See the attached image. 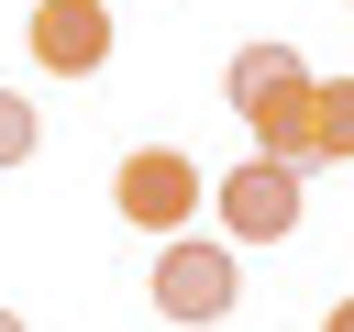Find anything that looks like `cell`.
I'll return each instance as SVG.
<instances>
[{
	"label": "cell",
	"instance_id": "6da1fadb",
	"mask_svg": "<svg viewBox=\"0 0 354 332\" xmlns=\"http://www.w3.org/2000/svg\"><path fill=\"white\" fill-rule=\"evenodd\" d=\"M310 66H299V44H243L232 66H221V100H232V122L254 133V155L266 166H288V177H310Z\"/></svg>",
	"mask_w": 354,
	"mask_h": 332
},
{
	"label": "cell",
	"instance_id": "7a4b0ae2",
	"mask_svg": "<svg viewBox=\"0 0 354 332\" xmlns=\"http://www.w3.org/2000/svg\"><path fill=\"white\" fill-rule=\"evenodd\" d=\"M111 199H122V221L133 232H155V243H177L188 221H199V199H210V177L177 155V144H133L122 155V177H111Z\"/></svg>",
	"mask_w": 354,
	"mask_h": 332
},
{
	"label": "cell",
	"instance_id": "3957f363",
	"mask_svg": "<svg viewBox=\"0 0 354 332\" xmlns=\"http://www.w3.org/2000/svg\"><path fill=\"white\" fill-rule=\"evenodd\" d=\"M210 210H221V232H232V243H288V232H299V177H288V166H266V155H243V166L210 188Z\"/></svg>",
	"mask_w": 354,
	"mask_h": 332
},
{
	"label": "cell",
	"instance_id": "277c9868",
	"mask_svg": "<svg viewBox=\"0 0 354 332\" xmlns=\"http://www.w3.org/2000/svg\"><path fill=\"white\" fill-rule=\"evenodd\" d=\"M155 310H166V321H221V310H232V243L177 232V243L155 255Z\"/></svg>",
	"mask_w": 354,
	"mask_h": 332
},
{
	"label": "cell",
	"instance_id": "5b68a950",
	"mask_svg": "<svg viewBox=\"0 0 354 332\" xmlns=\"http://www.w3.org/2000/svg\"><path fill=\"white\" fill-rule=\"evenodd\" d=\"M33 66L100 77V66H111V11H100V0H33Z\"/></svg>",
	"mask_w": 354,
	"mask_h": 332
},
{
	"label": "cell",
	"instance_id": "8992f818",
	"mask_svg": "<svg viewBox=\"0 0 354 332\" xmlns=\"http://www.w3.org/2000/svg\"><path fill=\"white\" fill-rule=\"evenodd\" d=\"M354 155V77H321L310 89V166H343Z\"/></svg>",
	"mask_w": 354,
	"mask_h": 332
},
{
	"label": "cell",
	"instance_id": "52a82bcc",
	"mask_svg": "<svg viewBox=\"0 0 354 332\" xmlns=\"http://www.w3.org/2000/svg\"><path fill=\"white\" fill-rule=\"evenodd\" d=\"M33 144H44V122H33V100H22V89H0V166H22Z\"/></svg>",
	"mask_w": 354,
	"mask_h": 332
},
{
	"label": "cell",
	"instance_id": "ba28073f",
	"mask_svg": "<svg viewBox=\"0 0 354 332\" xmlns=\"http://www.w3.org/2000/svg\"><path fill=\"white\" fill-rule=\"evenodd\" d=\"M321 332H354V299H332V321H321Z\"/></svg>",
	"mask_w": 354,
	"mask_h": 332
},
{
	"label": "cell",
	"instance_id": "9c48e42d",
	"mask_svg": "<svg viewBox=\"0 0 354 332\" xmlns=\"http://www.w3.org/2000/svg\"><path fill=\"white\" fill-rule=\"evenodd\" d=\"M0 332H22V321H11V310H0Z\"/></svg>",
	"mask_w": 354,
	"mask_h": 332
}]
</instances>
